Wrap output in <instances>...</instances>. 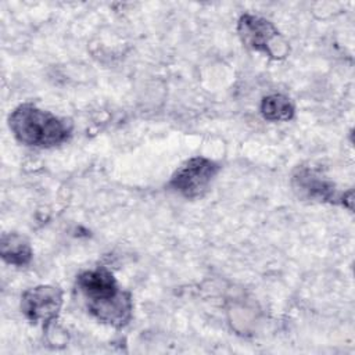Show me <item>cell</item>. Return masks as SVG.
<instances>
[{
	"instance_id": "6da1fadb",
	"label": "cell",
	"mask_w": 355,
	"mask_h": 355,
	"mask_svg": "<svg viewBox=\"0 0 355 355\" xmlns=\"http://www.w3.org/2000/svg\"><path fill=\"white\" fill-rule=\"evenodd\" d=\"M76 286L89 312L100 322L123 327L130 320L133 312L132 297L118 286L108 269L96 268L82 272L78 276Z\"/></svg>"
},
{
	"instance_id": "7a4b0ae2",
	"label": "cell",
	"mask_w": 355,
	"mask_h": 355,
	"mask_svg": "<svg viewBox=\"0 0 355 355\" xmlns=\"http://www.w3.org/2000/svg\"><path fill=\"white\" fill-rule=\"evenodd\" d=\"M8 125L19 143L44 148L64 143L72 130L68 121L32 104L18 105L10 114Z\"/></svg>"
},
{
	"instance_id": "3957f363",
	"label": "cell",
	"mask_w": 355,
	"mask_h": 355,
	"mask_svg": "<svg viewBox=\"0 0 355 355\" xmlns=\"http://www.w3.org/2000/svg\"><path fill=\"white\" fill-rule=\"evenodd\" d=\"M218 172L219 165L215 161L205 157H193L178 168L169 186L186 198H198L208 191Z\"/></svg>"
},
{
	"instance_id": "277c9868",
	"label": "cell",
	"mask_w": 355,
	"mask_h": 355,
	"mask_svg": "<svg viewBox=\"0 0 355 355\" xmlns=\"http://www.w3.org/2000/svg\"><path fill=\"white\" fill-rule=\"evenodd\" d=\"M237 32L241 42L257 51L275 58L286 54V44L282 42L279 31L262 17L252 14L241 15L237 24Z\"/></svg>"
},
{
	"instance_id": "5b68a950",
	"label": "cell",
	"mask_w": 355,
	"mask_h": 355,
	"mask_svg": "<svg viewBox=\"0 0 355 355\" xmlns=\"http://www.w3.org/2000/svg\"><path fill=\"white\" fill-rule=\"evenodd\" d=\"M62 306V291L50 284L28 288L21 298V309L32 323H50Z\"/></svg>"
},
{
	"instance_id": "8992f818",
	"label": "cell",
	"mask_w": 355,
	"mask_h": 355,
	"mask_svg": "<svg viewBox=\"0 0 355 355\" xmlns=\"http://www.w3.org/2000/svg\"><path fill=\"white\" fill-rule=\"evenodd\" d=\"M294 187L300 194L311 200L330 201V202H345V194L338 193L330 182L322 179L318 173L309 169H301L294 175Z\"/></svg>"
},
{
	"instance_id": "52a82bcc",
	"label": "cell",
	"mask_w": 355,
	"mask_h": 355,
	"mask_svg": "<svg viewBox=\"0 0 355 355\" xmlns=\"http://www.w3.org/2000/svg\"><path fill=\"white\" fill-rule=\"evenodd\" d=\"M1 258L11 265L25 266L32 259V248L29 243L19 234H3L0 244Z\"/></svg>"
},
{
	"instance_id": "ba28073f",
	"label": "cell",
	"mask_w": 355,
	"mask_h": 355,
	"mask_svg": "<svg viewBox=\"0 0 355 355\" xmlns=\"http://www.w3.org/2000/svg\"><path fill=\"white\" fill-rule=\"evenodd\" d=\"M261 114L268 121H288L294 116V105L283 94H269L262 98Z\"/></svg>"
}]
</instances>
